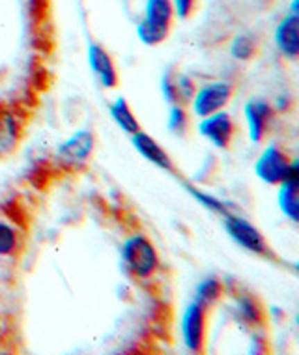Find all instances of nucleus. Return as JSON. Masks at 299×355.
I'll return each instance as SVG.
<instances>
[{
	"instance_id": "13",
	"label": "nucleus",
	"mask_w": 299,
	"mask_h": 355,
	"mask_svg": "<svg viewBox=\"0 0 299 355\" xmlns=\"http://www.w3.org/2000/svg\"><path fill=\"white\" fill-rule=\"evenodd\" d=\"M172 2L171 0H146V12H144V23L155 26L159 31L169 32L172 23Z\"/></svg>"
},
{
	"instance_id": "7",
	"label": "nucleus",
	"mask_w": 299,
	"mask_h": 355,
	"mask_svg": "<svg viewBox=\"0 0 299 355\" xmlns=\"http://www.w3.org/2000/svg\"><path fill=\"white\" fill-rule=\"evenodd\" d=\"M234 131H236V125H234L230 114L225 112V110L204 116L198 122V133L206 141L212 142L215 148H221V150H226L230 146V142L234 139Z\"/></svg>"
},
{
	"instance_id": "21",
	"label": "nucleus",
	"mask_w": 299,
	"mask_h": 355,
	"mask_svg": "<svg viewBox=\"0 0 299 355\" xmlns=\"http://www.w3.org/2000/svg\"><path fill=\"white\" fill-rule=\"evenodd\" d=\"M137 36H139V40H141L144 45L153 47V45H159V43L165 42L166 36H169V32L159 31V28H155V26H150L148 23L141 21L139 26H137Z\"/></svg>"
},
{
	"instance_id": "8",
	"label": "nucleus",
	"mask_w": 299,
	"mask_h": 355,
	"mask_svg": "<svg viewBox=\"0 0 299 355\" xmlns=\"http://www.w3.org/2000/svg\"><path fill=\"white\" fill-rule=\"evenodd\" d=\"M279 208L292 223L299 220V163L292 161L288 176L279 184Z\"/></svg>"
},
{
	"instance_id": "4",
	"label": "nucleus",
	"mask_w": 299,
	"mask_h": 355,
	"mask_svg": "<svg viewBox=\"0 0 299 355\" xmlns=\"http://www.w3.org/2000/svg\"><path fill=\"white\" fill-rule=\"evenodd\" d=\"M94 146H96L94 133L88 129H80L69 137L64 144H60L58 152H56V159L62 166L79 168V166H85L86 161L90 159Z\"/></svg>"
},
{
	"instance_id": "18",
	"label": "nucleus",
	"mask_w": 299,
	"mask_h": 355,
	"mask_svg": "<svg viewBox=\"0 0 299 355\" xmlns=\"http://www.w3.org/2000/svg\"><path fill=\"white\" fill-rule=\"evenodd\" d=\"M19 236L13 225L0 220V257H12L17 251Z\"/></svg>"
},
{
	"instance_id": "5",
	"label": "nucleus",
	"mask_w": 299,
	"mask_h": 355,
	"mask_svg": "<svg viewBox=\"0 0 299 355\" xmlns=\"http://www.w3.org/2000/svg\"><path fill=\"white\" fill-rule=\"evenodd\" d=\"M292 161L288 159V155L282 152L277 144H269L260 157L255 163V172L258 180H262L268 185H279L288 176Z\"/></svg>"
},
{
	"instance_id": "15",
	"label": "nucleus",
	"mask_w": 299,
	"mask_h": 355,
	"mask_svg": "<svg viewBox=\"0 0 299 355\" xmlns=\"http://www.w3.org/2000/svg\"><path fill=\"white\" fill-rule=\"evenodd\" d=\"M223 290H225V286H223V282H221L217 277H206V279L198 284V288H196L195 301L204 306H212L221 300Z\"/></svg>"
},
{
	"instance_id": "3",
	"label": "nucleus",
	"mask_w": 299,
	"mask_h": 355,
	"mask_svg": "<svg viewBox=\"0 0 299 355\" xmlns=\"http://www.w3.org/2000/svg\"><path fill=\"white\" fill-rule=\"evenodd\" d=\"M232 85L225 83V80H217V83H210V85L202 86L200 90L195 92V96L191 99L193 101V112L198 118L219 112L232 99Z\"/></svg>"
},
{
	"instance_id": "20",
	"label": "nucleus",
	"mask_w": 299,
	"mask_h": 355,
	"mask_svg": "<svg viewBox=\"0 0 299 355\" xmlns=\"http://www.w3.org/2000/svg\"><path fill=\"white\" fill-rule=\"evenodd\" d=\"M187 191H189L191 196H193L195 200H198V202H200L206 209H210V211H214V214H219V215L230 214L228 204L219 200V198H215V196L212 195H206V193H202V191L195 189V187H187Z\"/></svg>"
},
{
	"instance_id": "6",
	"label": "nucleus",
	"mask_w": 299,
	"mask_h": 355,
	"mask_svg": "<svg viewBox=\"0 0 299 355\" xmlns=\"http://www.w3.org/2000/svg\"><path fill=\"white\" fill-rule=\"evenodd\" d=\"M206 311L208 306L193 301L182 316V337L189 352H202L206 343Z\"/></svg>"
},
{
	"instance_id": "9",
	"label": "nucleus",
	"mask_w": 299,
	"mask_h": 355,
	"mask_svg": "<svg viewBox=\"0 0 299 355\" xmlns=\"http://www.w3.org/2000/svg\"><path fill=\"white\" fill-rule=\"evenodd\" d=\"M271 105L262 98H253L245 105V118L249 125V137L253 142H260L268 133L271 120Z\"/></svg>"
},
{
	"instance_id": "16",
	"label": "nucleus",
	"mask_w": 299,
	"mask_h": 355,
	"mask_svg": "<svg viewBox=\"0 0 299 355\" xmlns=\"http://www.w3.org/2000/svg\"><path fill=\"white\" fill-rule=\"evenodd\" d=\"M230 55L239 62H249L257 55V40L250 34H238L230 43Z\"/></svg>"
},
{
	"instance_id": "14",
	"label": "nucleus",
	"mask_w": 299,
	"mask_h": 355,
	"mask_svg": "<svg viewBox=\"0 0 299 355\" xmlns=\"http://www.w3.org/2000/svg\"><path fill=\"white\" fill-rule=\"evenodd\" d=\"M110 116L112 120L120 125L122 131H126L128 135H133L137 131H141L139 120L133 114V110L129 107V103L123 98H117L114 103L110 105Z\"/></svg>"
},
{
	"instance_id": "17",
	"label": "nucleus",
	"mask_w": 299,
	"mask_h": 355,
	"mask_svg": "<svg viewBox=\"0 0 299 355\" xmlns=\"http://www.w3.org/2000/svg\"><path fill=\"white\" fill-rule=\"evenodd\" d=\"M166 128L172 135L183 137L189 129V114L183 109V105H171V112H169V123Z\"/></svg>"
},
{
	"instance_id": "23",
	"label": "nucleus",
	"mask_w": 299,
	"mask_h": 355,
	"mask_svg": "<svg viewBox=\"0 0 299 355\" xmlns=\"http://www.w3.org/2000/svg\"><path fill=\"white\" fill-rule=\"evenodd\" d=\"M195 8V0H174L172 2V10L178 13L180 19H187Z\"/></svg>"
},
{
	"instance_id": "22",
	"label": "nucleus",
	"mask_w": 299,
	"mask_h": 355,
	"mask_svg": "<svg viewBox=\"0 0 299 355\" xmlns=\"http://www.w3.org/2000/svg\"><path fill=\"white\" fill-rule=\"evenodd\" d=\"M172 80H174V90H176L178 105H183V103H187V101H191L196 92L193 80H191L189 77H183V75H176V77H172Z\"/></svg>"
},
{
	"instance_id": "12",
	"label": "nucleus",
	"mask_w": 299,
	"mask_h": 355,
	"mask_svg": "<svg viewBox=\"0 0 299 355\" xmlns=\"http://www.w3.org/2000/svg\"><path fill=\"white\" fill-rule=\"evenodd\" d=\"M275 43L282 55L296 60L299 55V19L298 15H288L279 23L275 31Z\"/></svg>"
},
{
	"instance_id": "19",
	"label": "nucleus",
	"mask_w": 299,
	"mask_h": 355,
	"mask_svg": "<svg viewBox=\"0 0 299 355\" xmlns=\"http://www.w3.org/2000/svg\"><path fill=\"white\" fill-rule=\"evenodd\" d=\"M238 311L241 314V318L245 322H249L253 325H258L264 320L262 306L258 305L257 300H253L249 295H244L238 300Z\"/></svg>"
},
{
	"instance_id": "1",
	"label": "nucleus",
	"mask_w": 299,
	"mask_h": 355,
	"mask_svg": "<svg viewBox=\"0 0 299 355\" xmlns=\"http://www.w3.org/2000/svg\"><path fill=\"white\" fill-rule=\"evenodd\" d=\"M123 263L137 279H150L159 268L157 249L150 238L142 234H135L123 241L122 245Z\"/></svg>"
},
{
	"instance_id": "10",
	"label": "nucleus",
	"mask_w": 299,
	"mask_h": 355,
	"mask_svg": "<svg viewBox=\"0 0 299 355\" xmlns=\"http://www.w3.org/2000/svg\"><path fill=\"white\" fill-rule=\"evenodd\" d=\"M131 144L144 159L153 163L155 166L163 168V171H174V163H172L171 155L159 146L157 141H153L150 135L142 133V131H137V133L131 135Z\"/></svg>"
},
{
	"instance_id": "11",
	"label": "nucleus",
	"mask_w": 299,
	"mask_h": 355,
	"mask_svg": "<svg viewBox=\"0 0 299 355\" xmlns=\"http://www.w3.org/2000/svg\"><path fill=\"white\" fill-rule=\"evenodd\" d=\"M88 64H90L92 71L98 75L99 83H101L105 88H117V68H114V64L110 60V56L107 51L101 49L96 43H90V45H88Z\"/></svg>"
},
{
	"instance_id": "2",
	"label": "nucleus",
	"mask_w": 299,
	"mask_h": 355,
	"mask_svg": "<svg viewBox=\"0 0 299 355\" xmlns=\"http://www.w3.org/2000/svg\"><path fill=\"white\" fill-rule=\"evenodd\" d=\"M225 217V230L230 238L238 243L239 247H244L245 251L255 252V254H268V243L262 232L258 230L250 220H247L241 215L236 214H226Z\"/></svg>"
}]
</instances>
